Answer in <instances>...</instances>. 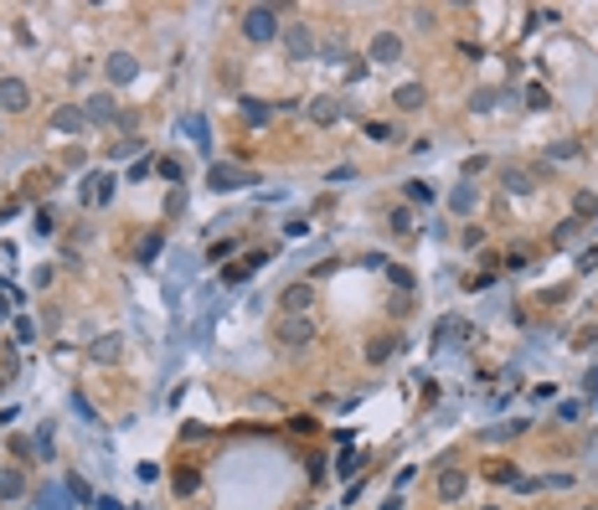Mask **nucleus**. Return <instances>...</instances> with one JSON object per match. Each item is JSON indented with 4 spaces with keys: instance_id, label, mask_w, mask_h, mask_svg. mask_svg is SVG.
Segmentation results:
<instances>
[{
    "instance_id": "39",
    "label": "nucleus",
    "mask_w": 598,
    "mask_h": 510,
    "mask_svg": "<svg viewBox=\"0 0 598 510\" xmlns=\"http://www.w3.org/2000/svg\"><path fill=\"white\" fill-rule=\"evenodd\" d=\"M485 510H500V505H485Z\"/></svg>"
},
{
    "instance_id": "24",
    "label": "nucleus",
    "mask_w": 598,
    "mask_h": 510,
    "mask_svg": "<svg viewBox=\"0 0 598 510\" xmlns=\"http://www.w3.org/2000/svg\"><path fill=\"white\" fill-rule=\"evenodd\" d=\"M495 98H500V93H495V88H474V98H470V109H474V114H490V109H495Z\"/></svg>"
},
{
    "instance_id": "25",
    "label": "nucleus",
    "mask_w": 598,
    "mask_h": 510,
    "mask_svg": "<svg viewBox=\"0 0 598 510\" xmlns=\"http://www.w3.org/2000/svg\"><path fill=\"white\" fill-rule=\"evenodd\" d=\"M474 201H480V191H474V186H459L454 196H449V206H454V212H470Z\"/></svg>"
},
{
    "instance_id": "16",
    "label": "nucleus",
    "mask_w": 598,
    "mask_h": 510,
    "mask_svg": "<svg viewBox=\"0 0 598 510\" xmlns=\"http://www.w3.org/2000/svg\"><path fill=\"white\" fill-rule=\"evenodd\" d=\"M537 180H531V170L526 165H506V191H516V196H526Z\"/></svg>"
},
{
    "instance_id": "27",
    "label": "nucleus",
    "mask_w": 598,
    "mask_h": 510,
    "mask_svg": "<svg viewBox=\"0 0 598 510\" xmlns=\"http://www.w3.org/2000/svg\"><path fill=\"white\" fill-rule=\"evenodd\" d=\"M547 103H552V93H547L541 83H531V88H526V109H547Z\"/></svg>"
},
{
    "instance_id": "8",
    "label": "nucleus",
    "mask_w": 598,
    "mask_h": 510,
    "mask_svg": "<svg viewBox=\"0 0 598 510\" xmlns=\"http://www.w3.org/2000/svg\"><path fill=\"white\" fill-rule=\"evenodd\" d=\"M310 299H315L310 284H289V289L278 294V304H284V315H304V309H310Z\"/></svg>"
},
{
    "instance_id": "36",
    "label": "nucleus",
    "mask_w": 598,
    "mask_h": 510,
    "mask_svg": "<svg viewBox=\"0 0 598 510\" xmlns=\"http://www.w3.org/2000/svg\"><path fill=\"white\" fill-rule=\"evenodd\" d=\"M98 510H124V505H119V500H98Z\"/></svg>"
},
{
    "instance_id": "9",
    "label": "nucleus",
    "mask_w": 598,
    "mask_h": 510,
    "mask_svg": "<svg viewBox=\"0 0 598 510\" xmlns=\"http://www.w3.org/2000/svg\"><path fill=\"white\" fill-rule=\"evenodd\" d=\"M284 47H289V57H294V62H304V57L315 52V36H310V26H289V31H284Z\"/></svg>"
},
{
    "instance_id": "38",
    "label": "nucleus",
    "mask_w": 598,
    "mask_h": 510,
    "mask_svg": "<svg viewBox=\"0 0 598 510\" xmlns=\"http://www.w3.org/2000/svg\"><path fill=\"white\" fill-rule=\"evenodd\" d=\"M583 510H598V505H583Z\"/></svg>"
},
{
    "instance_id": "3",
    "label": "nucleus",
    "mask_w": 598,
    "mask_h": 510,
    "mask_svg": "<svg viewBox=\"0 0 598 510\" xmlns=\"http://www.w3.org/2000/svg\"><path fill=\"white\" fill-rule=\"evenodd\" d=\"M274 16H278L274 6H253L243 16V36H248V42H274V36H278V21Z\"/></svg>"
},
{
    "instance_id": "33",
    "label": "nucleus",
    "mask_w": 598,
    "mask_h": 510,
    "mask_svg": "<svg viewBox=\"0 0 598 510\" xmlns=\"http://www.w3.org/2000/svg\"><path fill=\"white\" fill-rule=\"evenodd\" d=\"M573 155H578V145H573V139H562V145H552V160H573Z\"/></svg>"
},
{
    "instance_id": "4",
    "label": "nucleus",
    "mask_w": 598,
    "mask_h": 510,
    "mask_svg": "<svg viewBox=\"0 0 598 510\" xmlns=\"http://www.w3.org/2000/svg\"><path fill=\"white\" fill-rule=\"evenodd\" d=\"M397 57H403V36H397V31H377V36H371L366 62H382V68H387V62H397Z\"/></svg>"
},
{
    "instance_id": "12",
    "label": "nucleus",
    "mask_w": 598,
    "mask_h": 510,
    "mask_svg": "<svg viewBox=\"0 0 598 510\" xmlns=\"http://www.w3.org/2000/svg\"><path fill=\"white\" fill-rule=\"evenodd\" d=\"M310 119H315V124H341V103L330 98V93L310 98Z\"/></svg>"
},
{
    "instance_id": "5",
    "label": "nucleus",
    "mask_w": 598,
    "mask_h": 510,
    "mask_svg": "<svg viewBox=\"0 0 598 510\" xmlns=\"http://www.w3.org/2000/svg\"><path fill=\"white\" fill-rule=\"evenodd\" d=\"M0 109H6V114L31 109V88H26L21 77H6V83H0Z\"/></svg>"
},
{
    "instance_id": "23",
    "label": "nucleus",
    "mask_w": 598,
    "mask_h": 510,
    "mask_svg": "<svg viewBox=\"0 0 598 510\" xmlns=\"http://www.w3.org/2000/svg\"><path fill=\"white\" fill-rule=\"evenodd\" d=\"M109 196H114V180H109V176H93V180H88V201H98V206H103Z\"/></svg>"
},
{
    "instance_id": "6",
    "label": "nucleus",
    "mask_w": 598,
    "mask_h": 510,
    "mask_svg": "<svg viewBox=\"0 0 598 510\" xmlns=\"http://www.w3.org/2000/svg\"><path fill=\"white\" fill-rule=\"evenodd\" d=\"M464 485H470V474L449 464L444 474H438V500H449V505H454V500H464Z\"/></svg>"
},
{
    "instance_id": "28",
    "label": "nucleus",
    "mask_w": 598,
    "mask_h": 510,
    "mask_svg": "<svg viewBox=\"0 0 598 510\" xmlns=\"http://www.w3.org/2000/svg\"><path fill=\"white\" fill-rule=\"evenodd\" d=\"M578 227H583V222H578V217H567V222H562V227H557V232H552V242H562V247H567V242H573V238H578Z\"/></svg>"
},
{
    "instance_id": "15",
    "label": "nucleus",
    "mask_w": 598,
    "mask_h": 510,
    "mask_svg": "<svg viewBox=\"0 0 598 510\" xmlns=\"http://www.w3.org/2000/svg\"><path fill=\"white\" fill-rule=\"evenodd\" d=\"M397 356V335H377V340H366V361L371 366H382V361H392Z\"/></svg>"
},
{
    "instance_id": "31",
    "label": "nucleus",
    "mask_w": 598,
    "mask_h": 510,
    "mask_svg": "<svg viewBox=\"0 0 598 510\" xmlns=\"http://www.w3.org/2000/svg\"><path fill=\"white\" fill-rule=\"evenodd\" d=\"M387 222H392V232H413V212H408V206H397Z\"/></svg>"
},
{
    "instance_id": "37",
    "label": "nucleus",
    "mask_w": 598,
    "mask_h": 510,
    "mask_svg": "<svg viewBox=\"0 0 598 510\" xmlns=\"http://www.w3.org/2000/svg\"><path fill=\"white\" fill-rule=\"evenodd\" d=\"M0 392H6V371H0Z\"/></svg>"
},
{
    "instance_id": "7",
    "label": "nucleus",
    "mask_w": 598,
    "mask_h": 510,
    "mask_svg": "<svg viewBox=\"0 0 598 510\" xmlns=\"http://www.w3.org/2000/svg\"><path fill=\"white\" fill-rule=\"evenodd\" d=\"M103 72H109V83H135V72H140V62L129 57V52H114L109 62H103Z\"/></svg>"
},
{
    "instance_id": "13",
    "label": "nucleus",
    "mask_w": 598,
    "mask_h": 510,
    "mask_svg": "<svg viewBox=\"0 0 598 510\" xmlns=\"http://www.w3.org/2000/svg\"><path fill=\"white\" fill-rule=\"evenodd\" d=\"M16 495H26V469H0V500H16Z\"/></svg>"
},
{
    "instance_id": "11",
    "label": "nucleus",
    "mask_w": 598,
    "mask_h": 510,
    "mask_svg": "<svg viewBox=\"0 0 598 510\" xmlns=\"http://www.w3.org/2000/svg\"><path fill=\"white\" fill-rule=\"evenodd\" d=\"M83 114H88V119H98V124H119V109H114V98H109V93H93Z\"/></svg>"
},
{
    "instance_id": "29",
    "label": "nucleus",
    "mask_w": 598,
    "mask_h": 510,
    "mask_svg": "<svg viewBox=\"0 0 598 510\" xmlns=\"http://www.w3.org/2000/svg\"><path fill=\"white\" fill-rule=\"evenodd\" d=\"M387 279H392V284H397V289H403V294L413 289V273H408L403 263H387Z\"/></svg>"
},
{
    "instance_id": "22",
    "label": "nucleus",
    "mask_w": 598,
    "mask_h": 510,
    "mask_svg": "<svg viewBox=\"0 0 598 510\" xmlns=\"http://www.w3.org/2000/svg\"><path fill=\"white\" fill-rule=\"evenodd\" d=\"M170 485H176V495H196L202 474H196V469H176V474H170Z\"/></svg>"
},
{
    "instance_id": "19",
    "label": "nucleus",
    "mask_w": 598,
    "mask_h": 510,
    "mask_svg": "<svg viewBox=\"0 0 598 510\" xmlns=\"http://www.w3.org/2000/svg\"><path fill=\"white\" fill-rule=\"evenodd\" d=\"M258 263H263V253H248V258H237V263L227 268V284H243V279H248V273H253Z\"/></svg>"
},
{
    "instance_id": "14",
    "label": "nucleus",
    "mask_w": 598,
    "mask_h": 510,
    "mask_svg": "<svg viewBox=\"0 0 598 510\" xmlns=\"http://www.w3.org/2000/svg\"><path fill=\"white\" fill-rule=\"evenodd\" d=\"M83 124H88V114H83V109H73V103H68V109H57V114H52V129H62V134H77Z\"/></svg>"
},
{
    "instance_id": "17",
    "label": "nucleus",
    "mask_w": 598,
    "mask_h": 510,
    "mask_svg": "<svg viewBox=\"0 0 598 510\" xmlns=\"http://www.w3.org/2000/svg\"><path fill=\"white\" fill-rule=\"evenodd\" d=\"M119 350H124V335H98L93 340V356L98 361H119Z\"/></svg>"
},
{
    "instance_id": "30",
    "label": "nucleus",
    "mask_w": 598,
    "mask_h": 510,
    "mask_svg": "<svg viewBox=\"0 0 598 510\" xmlns=\"http://www.w3.org/2000/svg\"><path fill=\"white\" fill-rule=\"evenodd\" d=\"M155 253H160V232H150V238L140 242V263H155Z\"/></svg>"
},
{
    "instance_id": "20",
    "label": "nucleus",
    "mask_w": 598,
    "mask_h": 510,
    "mask_svg": "<svg viewBox=\"0 0 598 510\" xmlns=\"http://www.w3.org/2000/svg\"><path fill=\"white\" fill-rule=\"evenodd\" d=\"M243 119H248V124H269L274 109H269V103H258V98H243Z\"/></svg>"
},
{
    "instance_id": "10",
    "label": "nucleus",
    "mask_w": 598,
    "mask_h": 510,
    "mask_svg": "<svg viewBox=\"0 0 598 510\" xmlns=\"http://www.w3.org/2000/svg\"><path fill=\"white\" fill-rule=\"evenodd\" d=\"M392 103H397L403 114H413V109H423V103H428V93H423V83H403V88L392 93Z\"/></svg>"
},
{
    "instance_id": "2",
    "label": "nucleus",
    "mask_w": 598,
    "mask_h": 510,
    "mask_svg": "<svg viewBox=\"0 0 598 510\" xmlns=\"http://www.w3.org/2000/svg\"><path fill=\"white\" fill-rule=\"evenodd\" d=\"M207 186L211 191H243V186H258V176H253V170H243V165L217 160V165L207 170Z\"/></svg>"
},
{
    "instance_id": "18",
    "label": "nucleus",
    "mask_w": 598,
    "mask_h": 510,
    "mask_svg": "<svg viewBox=\"0 0 598 510\" xmlns=\"http://www.w3.org/2000/svg\"><path fill=\"white\" fill-rule=\"evenodd\" d=\"M573 217H578V222H593V217H598V196H593V191H578V196H573Z\"/></svg>"
},
{
    "instance_id": "32",
    "label": "nucleus",
    "mask_w": 598,
    "mask_h": 510,
    "mask_svg": "<svg viewBox=\"0 0 598 510\" xmlns=\"http://www.w3.org/2000/svg\"><path fill=\"white\" fill-rule=\"evenodd\" d=\"M186 134H191L196 145H207V124H202V119H186Z\"/></svg>"
},
{
    "instance_id": "26",
    "label": "nucleus",
    "mask_w": 598,
    "mask_h": 510,
    "mask_svg": "<svg viewBox=\"0 0 598 510\" xmlns=\"http://www.w3.org/2000/svg\"><path fill=\"white\" fill-rule=\"evenodd\" d=\"M403 196H408V201H423V206H428V201H433V186H423V180H408Z\"/></svg>"
},
{
    "instance_id": "34",
    "label": "nucleus",
    "mask_w": 598,
    "mask_h": 510,
    "mask_svg": "<svg viewBox=\"0 0 598 510\" xmlns=\"http://www.w3.org/2000/svg\"><path fill=\"white\" fill-rule=\"evenodd\" d=\"M160 176H165V180H176V186H181V160H160Z\"/></svg>"
},
{
    "instance_id": "35",
    "label": "nucleus",
    "mask_w": 598,
    "mask_h": 510,
    "mask_svg": "<svg viewBox=\"0 0 598 510\" xmlns=\"http://www.w3.org/2000/svg\"><path fill=\"white\" fill-rule=\"evenodd\" d=\"M593 340H598V330H593V325H588V330H578V335H573V346H578V350H588V346H593Z\"/></svg>"
},
{
    "instance_id": "21",
    "label": "nucleus",
    "mask_w": 598,
    "mask_h": 510,
    "mask_svg": "<svg viewBox=\"0 0 598 510\" xmlns=\"http://www.w3.org/2000/svg\"><path fill=\"white\" fill-rule=\"evenodd\" d=\"M485 474L495 479V485H516V479H521V469H516V464H500V459H495V464H485Z\"/></svg>"
},
{
    "instance_id": "1",
    "label": "nucleus",
    "mask_w": 598,
    "mask_h": 510,
    "mask_svg": "<svg viewBox=\"0 0 598 510\" xmlns=\"http://www.w3.org/2000/svg\"><path fill=\"white\" fill-rule=\"evenodd\" d=\"M274 340H278L284 350H304V346L315 340V320H310V315H278Z\"/></svg>"
}]
</instances>
